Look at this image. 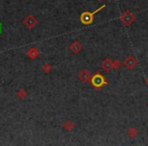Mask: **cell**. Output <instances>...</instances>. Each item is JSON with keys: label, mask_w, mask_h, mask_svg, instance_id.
<instances>
[{"label": "cell", "mask_w": 148, "mask_h": 146, "mask_svg": "<svg viewBox=\"0 0 148 146\" xmlns=\"http://www.w3.org/2000/svg\"><path fill=\"white\" fill-rule=\"evenodd\" d=\"M135 19H136V15L134 14L133 12H131L129 9H127V10L121 15V21L126 27H130V25L135 21Z\"/></svg>", "instance_id": "6da1fadb"}, {"label": "cell", "mask_w": 148, "mask_h": 146, "mask_svg": "<svg viewBox=\"0 0 148 146\" xmlns=\"http://www.w3.org/2000/svg\"><path fill=\"white\" fill-rule=\"evenodd\" d=\"M105 7H106V5H103V6H101V8L97 9V11H95V12H92V13L88 12V11H85V12H83L82 14H81V16H80L81 21H82L84 25H89V23H90L91 21H92V19H93V14H95V13H97V11H99L101 9L105 8Z\"/></svg>", "instance_id": "7a4b0ae2"}, {"label": "cell", "mask_w": 148, "mask_h": 146, "mask_svg": "<svg viewBox=\"0 0 148 146\" xmlns=\"http://www.w3.org/2000/svg\"><path fill=\"white\" fill-rule=\"evenodd\" d=\"M91 83H92V85L95 87H101L103 85L106 84V79L103 78V75H101L99 73H97V74H95V76H92V78H91Z\"/></svg>", "instance_id": "3957f363"}, {"label": "cell", "mask_w": 148, "mask_h": 146, "mask_svg": "<svg viewBox=\"0 0 148 146\" xmlns=\"http://www.w3.org/2000/svg\"><path fill=\"white\" fill-rule=\"evenodd\" d=\"M137 63H138L137 60H136V58L134 57V56H128L125 59V61H124V66H125L127 69L131 70L137 66Z\"/></svg>", "instance_id": "277c9868"}, {"label": "cell", "mask_w": 148, "mask_h": 146, "mask_svg": "<svg viewBox=\"0 0 148 146\" xmlns=\"http://www.w3.org/2000/svg\"><path fill=\"white\" fill-rule=\"evenodd\" d=\"M23 23H25V27H29V29H33L38 23V21L34 15H27L25 19V21H23Z\"/></svg>", "instance_id": "5b68a950"}, {"label": "cell", "mask_w": 148, "mask_h": 146, "mask_svg": "<svg viewBox=\"0 0 148 146\" xmlns=\"http://www.w3.org/2000/svg\"><path fill=\"white\" fill-rule=\"evenodd\" d=\"M101 68L107 72L111 71V70L114 68V62L112 61L111 59L107 58V59H105L103 62H101Z\"/></svg>", "instance_id": "8992f818"}, {"label": "cell", "mask_w": 148, "mask_h": 146, "mask_svg": "<svg viewBox=\"0 0 148 146\" xmlns=\"http://www.w3.org/2000/svg\"><path fill=\"white\" fill-rule=\"evenodd\" d=\"M81 49H82V46L77 41L73 42V43L70 45V50H71L72 52H74V53H79V52L81 51Z\"/></svg>", "instance_id": "52a82bcc"}, {"label": "cell", "mask_w": 148, "mask_h": 146, "mask_svg": "<svg viewBox=\"0 0 148 146\" xmlns=\"http://www.w3.org/2000/svg\"><path fill=\"white\" fill-rule=\"evenodd\" d=\"M79 78H80V80L83 81V82H86V81H88L89 78H90V73H89L87 70H83V71L80 72V74H79Z\"/></svg>", "instance_id": "ba28073f"}, {"label": "cell", "mask_w": 148, "mask_h": 146, "mask_svg": "<svg viewBox=\"0 0 148 146\" xmlns=\"http://www.w3.org/2000/svg\"><path fill=\"white\" fill-rule=\"evenodd\" d=\"M127 135L129 136L131 139H134L135 137H137V135H138V130L136 129V128H134V127H131V128H129L128 129V131H127Z\"/></svg>", "instance_id": "9c48e42d"}, {"label": "cell", "mask_w": 148, "mask_h": 146, "mask_svg": "<svg viewBox=\"0 0 148 146\" xmlns=\"http://www.w3.org/2000/svg\"><path fill=\"white\" fill-rule=\"evenodd\" d=\"M37 55H38V52L36 51V49H34V48H33V49L29 50V56L32 58V59H35V57H36V56H37Z\"/></svg>", "instance_id": "30bf717a"}, {"label": "cell", "mask_w": 148, "mask_h": 146, "mask_svg": "<svg viewBox=\"0 0 148 146\" xmlns=\"http://www.w3.org/2000/svg\"><path fill=\"white\" fill-rule=\"evenodd\" d=\"M121 67V63H120L119 60H116L115 62H114V68H116V69H118V68Z\"/></svg>", "instance_id": "8fae6325"}, {"label": "cell", "mask_w": 148, "mask_h": 146, "mask_svg": "<svg viewBox=\"0 0 148 146\" xmlns=\"http://www.w3.org/2000/svg\"><path fill=\"white\" fill-rule=\"evenodd\" d=\"M1 32H2V23H0V34H1Z\"/></svg>", "instance_id": "7c38bea8"}, {"label": "cell", "mask_w": 148, "mask_h": 146, "mask_svg": "<svg viewBox=\"0 0 148 146\" xmlns=\"http://www.w3.org/2000/svg\"><path fill=\"white\" fill-rule=\"evenodd\" d=\"M146 82H147V85H148V77H147V79H146Z\"/></svg>", "instance_id": "4fadbf2b"}]
</instances>
